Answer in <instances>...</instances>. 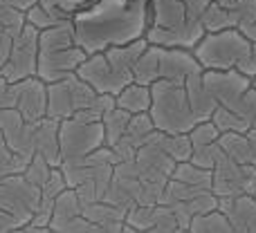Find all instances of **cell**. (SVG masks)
I'll return each instance as SVG.
<instances>
[{
  "label": "cell",
  "instance_id": "6da1fadb",
  "mask_svg": "<svg viewBox=\"0 0 256 233\" xmlns=\"http://www.w3.org/2000/svg\"><path fill=\"white\" fill-rule=\"evenodd\" d=\"M76 43L88 54L146 38L150 27L148 0H94L72 18Z\"/></svg>",
  "mask_w": 256,
  "mask_h": 233
},
{
  "label": "cell",
  "instance_id": "7a4b0ae2",
  "mask_svg": "<svg viewBox=\"0 0 256 233\" xmlns=\"http://www.w3.org/2000/svg\"><path fill=\"white\" fill-rule=\"evenodd\" d=\"M38 79L45 83L61 81L70 74H76L81 63L88 58V52L76 43L74 22L66 20L43 29L38 36Z\"/></svg>",
  "mask_w": 256,
  "mask_h": 233
},
{
  "label": "cell",
  "instance_id": "3957f363",
  "mask_svg": "<svg viewBox=\"0 0 256 233\" xmlns=\"http://www.w3.org/2000/svg\"><path fill=\"white\" fill-rule=\"evenodd\" d=\"M150 94H153V103L148 115L158 130L178 135V132H191L200 123L189 106L184 83L160 79L150 85Z\"/></svg>",
  "mask_w": 256,
  "mask_h": 233
},
{
  "label": "cell",
  "instance_id": "277c9868",
  "mask_svg": "<svg viewBox=\"0 0 256 233\" xmlns=\"http://www.w3.org/2000/svg\"><path fill=\"white\" fill-rule=\"evenodd\" d=\"M250 49L252 40L240 29L232 27L222 31H207L196 45L194 54L204 70H234L248 56Z\"/></svg>",
  "mask_w": 256,
  "mask_h": 233
},
{
  "label": "cell",
  "instance_id": "5b68a950",
  "mask_svg": "<svg viewBox=\"0 0 256 233\" xmlns=\"http://www.w3.org/2000/svg\"><path fill=\"white\" fill-rule=\"evenodd\" d=\"M97 90L86 83L79 74H70L61 81L48 83V117L63 121L76 112L88 110L97 99Z\"/></svg>",
  "mask_w": 256,
  "mask_h": 233
},
{
  "label": "cell",
  "instance_id": "8992f818",
  "mask_svg": "<svg viewBox=\"0 0 256 233\" xmlns=\"http://www.w3.org/2000/svg\"><path fill=\"white\" fill-rule=\"evenodd\" d=\"M58 139H61V159L74 162V159L88 157L90 153L106 146V130L104 121H81V119H63L58 126Z\"/></svg>",
  "mask_w": 256,
  "mask_h": 233
},
{
  "label": "cell",
  "instance_id": "52a82bcc",
  "mask_svg": "<svg viewBox=\"0 0 256 233\" xmlns=\"http://www.w3.org/2000/svg\"><path fill=\"white\" fill-rule=\"evenodd\" d=\"M40 207V189L25 180V175H12L0 182V209L12 213L20 227H27Z\"/></svg>",
  "mask_w": 256,
  "mask_h": 233
},
{
  "label": "cell",
  "instance_id": "ba28073f",
  "mask_svg": "<svg viewBox=\"0 0 256 233\" xmlns=\"http://www.w3.org/2000/svg\"><path fill=\"white\" fill-rule=\"evenodd\" d=\"M38 36L40 31L32 25H25V29L14 38V47L9 54L7 65L2 67L0 76L9 83H18L30 76L38 74Z\"/></svg>",
  "mask_w": 256,
  "mask_h": 233
},
{
  "label": "cell",
  "instance_id": "9c48e42d",
  "mask_svg": "<svg viewBox=\"0 0 256 233\" xmlns=\"http://www.w3.org/2000/svg\"><path fill=\"white\" fill-rule=\"evenodd\" d=\"M212 191L218 198H238V195L256 193V166L238 164L232 157L222 155L214 168Z\"/></svg>",
  "mask_w": 256,
  "mask_h": 233
},
{
  "label": "cell",
  "instance_id": "30bf717a",
  "mask_svg": "<svg viewBox=\"0 0 256 233\" xmlns=\"http://www.w3.org/2000/svg\"><path fill=\"white\" fill-rule=\"evenodd\" d=\"M76 74H79L86 83L92 85L99 94H115V97L126 88V85H130L132 81H135L132 76H128L124 72L117 70V67L106 58L104 52L88 54V58H86V61L81 63V67L76 70Z\"/></svg>",
  "mask_w": 256,
  "mask_h": 233
},
{
  "label": "cell",
  "instance_id": "8fae6325",
  "mask_svg": "<svg viewBox=\"0 0 256 233\" xmlns=\"http://www.w3.org/2000/svg\"><path fill=\"white\" fill-rule=\"evenodd\" d=\"M12 108H16L25 121H40L48 117V83L38 76L12 83Z\"/></svg>",
  "mask_w": 256,
  "mask_h": 233
},
{
  "label": "cell",
  "instance_id": "7c38bea8",
  "mask_svg": "<svg viewBox=\"0 0 256 233\" xmlns=\"http://www.w3.org/2000/svg\"><path fill=\"white\" fill-rule=\"evenodd\" d=\"M202 79L207 90L218 101V106L225 108H234L240 101V97L254 85V81L236 67L234 70H204Z\"/></svg>",
  "mask_w": 256,
  "mask_h": 233
},
{
  "label": "cell",
  "instance_id": "4fadbf2b",
  "mask_svg": "<svg viewBox=\"0 0 256 233\" xmlns=\"http://www.w3.org/2000/svg\"><path fill=\"white\" fill-rule=\"evenodd\" d=\"M204 67L196 58L194 49L182 47H160V79L184 83L189 76L202 74Z\"/></svg>",
  "mask_w": 256,
  "mask_h": 233
},
{
  "label": "cell",
  "instance_id": "5bb4252c",
  "mask_svg": "<svg viewBox=\"0 0 256 233\" xmlns=\"http://www.w3.org/2000/svg\"><path fill=\"white\" fill-rule=\"evenodd\" d=\"M207 29L202 27L200 20H186L184 25L178 27H148L146 31V40L158 47H182V49H196V45L202 40Z\"/></svg>",
  "mask_w": 256,
  "mask_h": 233
},
{
  "label": "cell",
  "instance_id": "9a60e30c",
  "mask_svg": "<svg viewBox=\"0 0 256 233\" xmlns=\"http://www.w3.org/2000/svg\"><path fill=\"white\" fill-rule=\"evenodd\" d=\"M218 211H222L238 233H256V198L238 195V198H218Z\"/></svg>",
  "mask_w": 256,
  "mask_h": 233
},
{
  "label": "cell",
  "instance_id": "2e32d148",
  "mask_svg": "<svg viewBox=\"0 0 256 233\" xmlns=\"http://www.w3.org/2000/svg\"><path fill=\"white\" fill-rule=\"evenodd\" d=\"M58 126H61V121L50 119V117L40 119V121H34V153L43 155L54 168H58L63 164Z\"/></svg>",
  "mask_w": 256,
  "mask_h": 233
},
{
  "label": "cell",
  "instance_id": "e0dca14e",
  "mask_svg": "<svg viewBox=\"0 0 256 233\" xmlns=\"http://www.w3.org/2000/svg\"><path fill=\"white\" fill-rule=\"evenodd\" d=\"M220 148L227 157H232L238 164L256 166V132H222L218 139Z\"/></svg>",
  "mask_w": 256,
  "mask_h": 233
},
{
  "label": "cell",
  "instance_id": "ac0fdd59",
  "mask_svg": "<svg viewBox=\"0 0 256 233\" xmlns=\"http://www.w3.org/2000/svg\"><path fill=\"white\" fill-rule=\"evenodd\" d=\"M202 74L189 76V79L184 81V90H186V97H189V106H191V110H194V115L198 117V121H209V119L214 117V112H216L218 101L207 90Z\"/></svg>",
  "mask_w": 256,
  "mask_h": 233
},
{
  "label": "cell",
  "instance_id": "d6986e66",
  "mask_svg": "<svg viewBox=\"0 0 256 233\" xmlns=\"http://www.w3.org/2000/svg\"><path fill=\"white\" fill-rule=\"evenodd\" d=\"M150 2V27H178L191 20L182 0H148Z\"/></svg>",
  "mask_w": 256,
  "mask_h": 233
},
{
  "label": "cell",
  "instance_id": "ffe728a7",
  "mask_svg": "<svg viewBox=\"0 0 256 233\" xmlns=\"http://www.w3.org/2000/svg\"><path fill=\"white\" fill-rule=\"evenodd\" d=\"M150 141H155V144H158L171 159H176L178 164H180V162H189L191 155H194V144H191L189 132L168 135V132L158 130L153 137H150Z\"/></svg>",
  "mask_w": 256,
  "mask_h": 233
},
{
  "label": "cell",
  "instance_id": "44dd1931",
  "mask_svg": "<svg viewBox=\"0 0 256 233\" xmlns=\"http://www.w3.org/2000/svg\"><path fill=\"white\" fill-rule=\"evenodd\" d=\"M150 103H153L150 85H142V83H135V81H132L130 85H126V88L117 94V108L130 112V115L148 112Z\"/></svg>",
  "mask_w": 256,
  "mask_h": 233
},
{
  "label": "cell",
  "instance_id": "7402d4cb",
  "mask_svg": "<svg viewBox=\"0 0 256 233\" xmlns=\"http://www.w3.org/2000/svg\"><path fill=\"white\" fill-rule=\"evenodd\" d=\"M137 162H142L146 168H150V171L160 173V175H166L171 177L173 171H176L178 162L176 159H171L166 153H164L162 148H160L155 141H148V144H144L140 150H137Z\"/></svg>",
  "mask_w": 256,
  "mask_h": 233
},
{
  "label": "cell",
  "instance_id": "603a6c76",
  "mask_svg": "<svg viewBox=\"0 0 256 233\" xmlns=\"http://www.w3.org/2000/svg\"><path fill=\"white\" fill-rule=\"evenodd\" d=\"M132 79H135V83H142V85H153L155 81H160V47L158 45L148 43V47L144 49L140 61L135 63Z\"/></svg>",
  "mask_w": 256,
  "mask_h": 233
},
{
  "label": "cell",
  "instance_id": "cb8c5ba5",
  "mask_svg": "<svg viewBox=\"0 0 256 233\" xmlns=\"http://www.w3.org/2000/svg\"><path fill=\"white\" fill-rule=\"evenodd\" d=\"M25 18H27V25H32L38 31H43V29H50V27H54V25H61V22H66V20H72L74 16L66 13L63 9L48 7V4L38 2L36 7H32L30 11L25 13Z\"/></svg>",
  "mask_w": 256,
  "mask_h": 233
},
{
  "label": "cell",
  "instance_id": "d4e9b609",
  "mask_svg": "<svg viewBox=\"0 0 256 233\" xmlns=\"http://www.w3.org/2000/svg\"><path fill=\"white\" fill-rule=\"evenodd\" d=\"M81 211H84V207H81V200H79V195H76V191L66 189L56 198V202H54V216H52V222H50V229H54V227L63 225V222H68V220L79 218Z\"/></svg>",
  "mask_w": 256,
  "mask_h": 233
},
{
  "label": "cell",
  "instance_id": "484cf974",
  "mask_svg": "<svg viewBox=\"0 0 256 233\" xmlns=\"http://www.w3.org/2000/svg\"><path fill=\"white\" fill-rule=\"evenodd\" d=\"M81 216L90 222V225H110V222H126V211L120 207H112V204L104 202H92V204H86Z\"/></svg>",
  "mask_w": 256,
  "mask_h": 233
},
{
  "label": "cell",
  "instance_id": "4316f807",
  "mask_svg": "<svg viewBox=\"0 0 256 233\" xmlns=\"http://www.w3.org/2000/svg\"><path fill=\"white\" fill-rule=\"evenodd\" d=\"M171 177L178 182H184L189 186H198V189H209V191H212L214 184V171L196 166L194 162H180Z\"/></svg>",
  "mask_w": 256,
  "mask_h": 233
},
{
  "label": "cell",
  "instance_id": "83f0119b",
  "mask_svg": "<svg viewBox=\"0 0 256 233\" xmlns=\"http://www.w3.org/2000/svg\"><path fill=\"white\" fill-rule=\"evenodd\" d=\"M189 233H238V231L234 229V225L222 211H212L207 216L194 218Z\"/></svg>",
  "mask_w": 256,
  "mask_h": 233
},
{
  "label": "cell",
  "instance_id": "f1b7e54d",
  "mask_svg": "<svg viewBox=\"0 0 256 233\" xmlns=\"http://www.w3.org/2000/svg\"><path fill=\"white\" fill-rule=\"evenodd\" d=\"M158 132V128H155L153 119H150L148 112H142V115H132L130 117V123H128V130H126V137L132 146H137V148H142L144 144H148L150 137Z\"/></svg>",
  "mask_w": 256,
  "mask_h": 233
},
{
  "label": "cell",
  "instance_id": "f546056e",
  "mask_svg": "<svg viewBox=\"0 0 256 233\" xmlns=\"http://www.w3.org/2000/svg\"><path fill=\"white\" fill-rule=\"evenodd\" d=\"M130 112L122 110V108H115L110 115L104 117V130H106V146H115L120 144L126 137L128 123H130Z\"/></svg>",
  "mask_w": 256,
  "mask_h": 233
},
{
  "label": "cell",
  "instance_id": "4dcf8cb0",
  "mask_svg": "<svg viewBox=\"0 0 256 233\" xmlns=\"http://www.w3.org/2000/svg\"><path fill=\"white\" fill-rule=\"evenodd\" d=\"M27 25V18L20 9H16L9 0H0V31H7L16 38Z\"/></svg>",
  "mask_w": 256,
  "mask_h": 233
},
{
  "label": "cell",
  "instance_id": "1f68e13d",
  "mask_svg": "<svg viewBox=\"0 0 256 233\" xmlns=\"http://www.w3.org/2000/svg\"><path fill=\"white\" fill-rule=\"evenodd\" d=\"M200 22H202V27L207 31H222V29H232V27H234L230 7H222V4H218V2L209 4L207 11L200 18Z\"/></svg>",
  "mask_w": 256,
  "mask_h": 233
},
{
  "label": "cell",
  "instance_id": "d6a6232c",
  "mask_svg": "<svg viewBox=\"0 0 256 233\" xmlns=\"http://www.w3.org/2000/svg\"><path fill=\"white\" fill-rule=\"evenodd\" d=\"M212 121L216 123V128L220 132H250L248 121H245V119L240 117L236 110H232V108H225V106H218L216 108Z\"/></svg>",
  "mask_w": 256,
  "mask_h": 233
},
{
  "label": "cell",
  "instance_id": "836d02e7",
  "mask_svg": "<svg viewBox=\"0 0 256 233\" xmlns=\"http://www.w3.org/2000/svg\"><path fill=\"white\" fill-rule=\"evenodd\" d=\"M52 171H54V166L43 157V155H34V157H32V162L27 164V168H25V173H22V175H25V180L30 182V184L43 189L45 182H48L50 175H52Z\"/></svg>",
  "mask_w": 256,
  "mask_h": 233
},
{
  "label": "cell",
  "instance_id": "e575fe53",
  "mask_svg": "<svg viewBox=\"0 0 256 233\" xmlns=\"http://www.w3.org/2000/svg\"><path fill=\"white\" fill-rule=\"evenodd\" d=\"M126 225L137 229L140 233H146L155 227V207H142L135 204L132 209H128L126 213Z\"/></svg>",
  "mask_w": 256,
  "mask_h": 233
},
{
  "label": "cell",
  "instance_id": "d590c367",
  "mask_svg": "<svg viewBox=\"0 0 256 233\" xmlns=\"http://www.w3.org/2000/svg\"><path fill=\"white\" fill-rule=\"evenodd\" d=\"M225 155V150L220 148V144H209V146H196L194 155H191L189 162H194L196 166L200 168H207V171H214L216 164L220 162V157Z\"/></svg>",
  "mask_w": 256,
  "mask_h": 233
},
{
  "label": "cell",
  "instance_id": "8d00e7d4",
  "mask_svg": "<svg viewBox=\"0 0 256 233\" xmlns=\"http://www.w3.org/2000/svg\"><path fill=\"white\" fill-rule=\"evenodd\" d=\"M66 189H70V186H68L66 175H63L61 166H58V168H54L52 175H50V180L45 182V186L40 189V204H54L56 202V198Z\"/></svg>",
  "mask_w": 256,
  "mask_h": 233
},
{
  "label": "cell",
  "instance_id": "74e56055",
  "mask_svg": "<svg viewBox=\"0 0 256 233\" xmlns=\"http://www.w3.org/2000/svg\"><path fill=\"white\" fill-rule=\"evenodd\" d=\"M230 13L236 29L250 25L256 20V0H236L230 4Z\"/></svg>",
  "mask_w": 256,
  "mask_h": 233
},
{
  "label": "cell",
  "instance_id": "f35d334b",
  "mask_svg": "<svg viewBox=\"0 0 256 233\" xmlns=\"http://www.w3.org/2000/svg\"><path fill=\"white\" fill-rule=\"evenodd\" d=\"M220 135H222V132L218 130L216 123H214L212 119H209V121H200L198 126H196L194 130L189 132L194 148H196V146H209V144H216V141L220 139Z\"/></svg>",
  "mask_w": 256,
  "mask_h": 233
},
{
  "label": "cell",
  "instance_id": "ab89813d",
  "mask_svg": "<svg viewBox=\"0 0 256 233\" xmlns=\"http://www.w3.org/2000/svg\"><path fill=\"white\" fill-rule=\"evenodd\" d=\"M104 202L112 204V207H120V209H124L126 213H128V209H132V207H135V200H132V195L128 193V191H126L124 186L120 184V182L115 180V177H112L110 186H108L106 195H104Z\"/></svg>",
  "mask_w": 256,
  "mask_h": 233
},
{
  "label": "cell",
  "instance_id": "60d3db41",
  "mask_svg": "<svg viewBox=\"0 0 256 233\" xmlns=\"http://www.w3.org/2000/svg\"><path fill=\"white\" fill-rule=\"evenodd\" d=\"M232 110H236L240 117L248 121L250 130L256 132V85H252V88L248 90V92L240 97V101L236 103Z\"/></svg>",
  "mask_w": 256,
  "mask_h": 233
},
{
  "label": "cell",
  "instance_id": "b9f144b4",
  "mask_svg": "<svg viewBox=\"0 0 256 233\" xmlns=\"http://www.w3.org/2000/svg\"><path fill=\"white\" fill-rule=\"evenodd\" d=\"M43 4H48V7H56V9H63L66 13H70V16H74L76 11H81V9H86L90 2H94V0H40Z\"/></svg>",
  "mask_w": 256,
  "mask_h": 233
},
{
  "label": "cell",
  "instance_id": "7bdbcfd3",
  "mask_svg": "<svg viewBox=\"0 0 256 233\" xmlns=\"http://www.w3.org/2000/svg\"><path fill=\"white\" fill-rule=\"evenodd\" d=\"M238 72H243L245 76H250V79H256V43H252V49L248 52V56L243 58V61L238 63V67H236Z\"/></svg>",
  "mask_w": 256,
  "mask_h": 233
},
{
  "label": "cell",
  "instance_id": "ee69618b",
  "mask_svg": "<svg viewBox=\"0 0 256 233\" xmlns=\"http://www.w3.org/2000/svg\"><path fill=\"white\" fill-rule=\"evenodd\" d=\"M182 4L186 7V11H189V16L194 20H200L202 13L207 11V7L212 4V0H182Z\"/></svg>",
  "mask_w": 256,
  "mask_h": 233
},
{
  "label": "cell",
  "instance_id": "f6af8a7d",
  "mask_svg": "<svg viewBox=\"0 0 256 233\" xmlns=\"http://www.w3.org/2000/svg\"><path fill=\"white\" fill-rule=\"evenodd\" d=\"M12 47H14V36L7 34V31H0V72H2V67L7 65Z\"/></svg>",
  "mask_w": 256,
  "mask_h": 233
},
{
  "label": "cell",
  "instance_id": "bcb514c9",
  "mask_svg": "<svg viewBox=\"0 0 256 233\" xmlns=\"http://www.w3.org/2000/svg\"><path fill=\"white\" fill-rule=\"evenodd\" d=\"M14 229H22V227L18 225V220L12 216V213H7V211L0 209V233H9Z\"/></svg>",
  "mask_w": 256,
  "mask_h": 233
},
{
  "label": "cell",
  "instance_id": "7dc6e473",
  "mask_svg": "<svg viewBox=\"0 0 256 233\" xmlns=\"http://www.w3.org/2000/svg\"><path fill=\"white\" fill-rule=\"evenodd\" d=\"M126 222H110V225H90L88 233H122Z\"/></svg>",
  "mask_w": 256,
  "mask_h": 233
},
{
  "label": "cell",
  "instance_id": "c3c4849f",
  "mask_svg": "<svg viewBox=\"0 0 256 233\" xmlns=\"http://www.w3.org/2000/svg\"><path fill=\"white\" fill-rule=\"evenodd\" d=\"M9 2H12L16 9H20L22 13H27L32 7H36V4H38L40 0H9Z\"/></svg>",
  "mask_w": 256,
  "mask_h": 233
},
{
  "label": "cell",
  "instance_id": "681fc988",
  "mask_svg": "<svg viewBox=\"0 0 256 233\" xmlns=\"http://www.w3.org/2000/svg\"><path fill=\"white\" fill-rule=\"evenodd\" d=\"M22 233H56V231L50 229V227H34V225H27V227H22Z\"/></svg>",
  "mask_w": 256,
  "mask_h": 233
},
{
  "label": "cell",
  "instance_id": "f907efd6",
  "mask_svg": "<svg viewBox=\"0 0 256 233\" xmlns=\"http://www.w3.org/2000/svg\"><path fill=\"white\" fill-rule=\"evenodd\" d=\"M240 31H243V34L248 36L252 43H256V20L250 22V25H245V27H240Z\"/></svg>",
  "mask_w": 256,
  "mask_h": 233
},
{
  "label": "cell",
  "instance_id": "816d5d0a",
  "mask_svg": "<svg viewBox=\"0 0 256 233\" xmlns=\"http://www.w3.org/2000/svg\"><path fill=\"white\" fill-rule=\"evenodd\" d=\"M9 146H7V139H4V135H2V130H0V155H4V153H9Z\"/></svg>",
  "mask_w": 256,
  "mask_h": 233
},
{
  "label": "cell",
  "instance_id": "f5cc1de1",
  "mask_svg": "<svg viewBox=\"0 0 256 233\" xmlns=\"http://www.w3.org/2000/svg\"><path fill=\"white\" fill-rule=\"evenodd\" d=\"M212 2H218V4H222V7H230V4L236 2V0H212Z\"/></svg>",
  "mask_w": 256,
  "mask_h": 233
},
{
  "label": "cell",
  "instance_id": "db71d44e",
  "mask_svg": "<svg viewBox=\"0 0 256 233\" xmlns=\"http://www.w3.org/2000/svg\"><path fill=\"white\" fill-rule=\"evenodd\" d=\"M122 233H140V231L132 229V227H128V225H124V229H122Z\"/></svg>",
  "mask_w": 256,
  "mask_h": 233
},
{
  "label": "cell",
  "instance_id": "11a10c76",
  "mask_svg": "<svg viewBox=\"0 0 256 233\" xmlns=\"http://www.w3.org/2000/svg\"><path fill=\"white\" fill-rule=\"evenodd\" d=\"M146 233H164V229H160V227H153V229H148Z\"/></svg>",
  "mask_w": 256,
  "mask_h": 233
},
{
  "label": "cell",
  "instance_id": "9f6ffc18",
  "mask_svg": "<svg viewBox=\"0 0 256 233\" xmlns=\"http://www.w3.org/2000/svg\"><path fill=\"white\" fill-rule=\"evenodd\" d=\"M9 233H22V229H14V231H9Z\"/></svg>",
  "mask_w": 256,
  "mask_h": 233
},
{
  "label": "cell",
  "instance_id": "6f0895ef",
  "mask_svg": "<svg viewBox=\"0 0 256 233\" xmlns=\"http://www.w3.org/2000/svg\"><path fill=\"white\" fill-rule=\"evenodd\" d=\"M254 85H256V79H254Z\"/></svg>",
  "mask_w": 256,
  "mask_h": 233
},
{
  "label": "cell",
  "instance_id": "680465c9",
  "mask_svg": "<svg viewBox=\"0 0 256 233\" xmlns=\"http://www.w3.org/2000/svg\"><path fill=\"white\" fill-rule=\"evenodd\" d=\"M254 198H256V193H254Z\"/></svg>",
  "mask_w": 256,
  "mask_h": 233
}]
</instances>
